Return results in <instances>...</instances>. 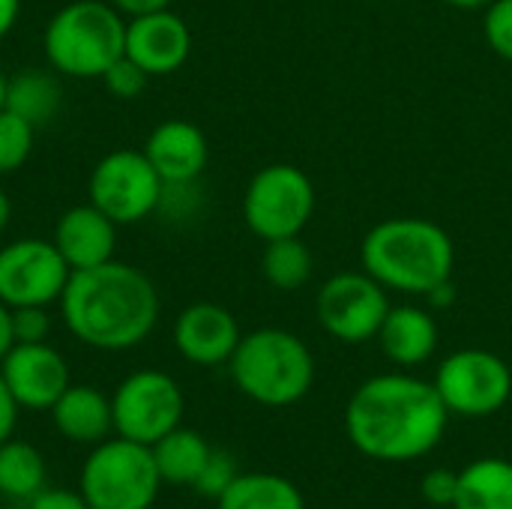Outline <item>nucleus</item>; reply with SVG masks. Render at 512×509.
<instances>
[{"label":"nucleus","instance_id":"nucleus-37","mask_svg":"<svg viewBox=\"0 0 512 509\" xmlns=\"http://www.w3.org/2000/svg\"><path fill=\"white\" fill-rule=\"evenodd\" d=\"M453 297H456V291H453V279H450V282H444V285H438V288L429 294V300H432L435 306H441V309H444V306H450V303H453Z\"/></svg>","mask_w":512,"mask_h":509},{"label":"nucleus","instance_id":"nucleus-35","mask_svg":"<svg viewBox=\"0 0 512 509\" xmlns=\"http://www.w3.org/2000/svg\"><path fill=\"white\" fill-rule=\"evenodd\" d=\"M21 15V0H0V39H6Z\"/></svg>","mask_w":512,"mask_h":509},{"label":"nucleus","instance_id":"nucleus-24","mask_svg":"<svg viewBox=\"0 0 512 509\" xmlns=\"http://www.w3.org/2000/svg\"><path fill=\"white\" fill-rule=\"evenodd\" d=\"M45 480V456L30 441L9 438L0 444V498L30 504L45 489Z\"/></svg>","mask_w":512,"mask_h":509},{"label":"nucleus","instance_id":"nucleus-39","mask_svg":"<svg viewBox=\"0 0 512 509\" xmlns=\"http://www.w3.org/2000/svg\"><path fill=\"white\" fill-rule=\"evenodd\" d=\"M447 6H456V9H486L492 0H444Z\"/></svg>","mask_w":512,"mask_h":509},{"label":"nucleus","instance_id":"nucleus-6","mask_svg":"<svg viewBox=\"0 0 512 509\" xmlns=\"http://www.w3.org/2000/svg\"><path fill=\"white\" fill-rule=\"evenodd\" d=\"M162 486L153 450L120 435L96 444L78 477V492L90 509H150Z\"/></svg>","mask_w":512,"mask_h":509},{"label":"nucleus","instance_id":"nucleus-7","mask_svg":"<svg viewBox=\"0 0 512 509\" xmlns=\"http://www.w3.org/2000/svg\"><path fill=\"white\" fill-rule=\"evenodd\" d=\"M315 213V183L291 162H273L255 171L243 192V219L255 237H297Z\"/></svg>","mask_w":512,"mask_h":509},{"label":"nucleus","instance_id":"nucleus-15","mask_svg":"<svg viewBox=\"0 0 512 509\" xmlns=\"http://www.w3.org/2000/svg\"><path fill=\"white\" fill-rule=\"evenodd\" d=\"M243 333L237 318L219 303H192L174 321V345L195 366H222L237 351Z\"/></svg>","mask_w":512,"mask_h":509},{"label":"nucleus","instance_id":"nucleus-8","mask_svg":"<svg viewBox=\"0 0 512 509\" xmlns=\"http://www.w3.org/2000/svg\"><path fill=\"white\" fill-rule=\"evenodd\" d=\"M87 195L117 225H135L162 204L165 183L144 150H114L90 171Z\"/></svg>","mask_w":512,"mask_h":509},{"label":"nucleus","instance_id":"nucleus-27","mask_svg":"<svg viewBox=\"0 0 512 509\" xmlns=\"http://www.w3.org/2000/svg\"><path fill=\"white\" fill-rule=\"evenodd\" d=\"M147 81L150 75L132 60V57H117L105 72H102V84L111 96L117 99H138L144 90H147Z\"/></svg>","mask_w":512,"mask_h":509},{"label":"nucleus","instance_id":"nucleus-40","mask_svg":"<svg viewBox=\"0 0 512 509\" xmlns=\"http://www.w3.org/2000/svg\"><path fill=\"white\" fill-rule=\"evenodd\" d=\"M6 78H9V75H6V72L0 69V108L6 105Z\"/></svg>","mask_w":512,"mask_h":509},{"label":"nucleus","instance_id":"nucleus-3","mask_svg":"<svg viewBox=\"0 0 512 509\" xmlns=\"http://www.w3.org/2000/svg\"><path fill=\"white\" fill-rule=\"evenodd\" d=\"M360 267L387 291L429 297L438 285L453 279L456 246L438 222L396 216L369 228L360 243Z\"/></svg>","mask_w":512,"mask_h":509},{"label":"nucleus","instance_id":"nucleus-2","mask_svg":"<svg viewBox=\"0 0 512 509\" xmlns=\"http://www.w3.org/2000/svg\"><path fill=\"white\" fill-rule=\"evenodd\" d=\"M57 306L69 333L96 351L135 348L159 321V291L153 279L117 258L72 270Z\"/></svg>","mask_w":512,"mask_h":509},{"label":"nucleus","instance_id":"nucleus-21","mask_svg":"<svg viewBox=\"0 0 512 509\" xmlns=\"http://www.w3.org/2000/svg\"><path fill=\"white\" fill-rule=\"evenodd\" d=\"M453 509H512V462L477 459L459 471Z\"/></svg>","mask_w":512,"mask_h":509},{"label":"nucleus","instance_id":"nucleus-18","mask_svg":"<svg viewBox=\"0 0 512 509\" xmlns=\"http://www.w3.org/2000/svg\"><path fill=\"white\" fill-rule=\"evenodd\" d=\"M378 342L390 363L402 369L423 366L438 351V321L429 309L414 303L390 306L378 330Z\"/></svg>","mask_w":512,"mask_h":509},{"label":"nucleus","instance_id":"nucleus-28","mask_svg":"<svg viewBox=\"0 0 512 509\" xmlns=\"http://www.w3.org/2000/svg\"><path fill=\"white\" fill-rule=\"evenodd\" d=\"M237 462L228 456V453H222V450H213L210 453V459H207V465H204V471L198 474V480H195V492L201 495V498H207V501H219L222 498V492L237 480Z\"/></svg>","mask_w":512,"mask_h":509},{"label":"nucleus","instance_id":"nucleus-12","mask_svg":"<svg viewBox=\"0 0 512 509\" xmlns=\"http://www.w3.org/2000/svg\"><path fill=\"white\" fill-rule=\"evenodd\" d=\"M69 276L54 240L24 237L0 249V300L9 309L60 303Z\"/></svg>","mask_w":512,"mask_h":509},{"label":"nucleus","instance_id":"nucleus-4","mask_svg":"<svg viewBox=\"0 0 512 509\" xmlns=\"http://www.w3.org/2000/svg\"><path fill=\"white\" fill-rule=\"evenodd\" d=\"M237 390L264 408H291L315 384V357L309 345L282 327L246 333L228 360Z\"/></svg>","mask_w":512,"mask_h":509},{"label":"nucleus","instance_id":"nucleus-11","mask_svg":"<svg viewBox=\"0 0 512 509\" xmlns=\"http://www.w3.org/2000/svg\"><path fill=\"white\" fill-rule=\"evenodd\" d=\"M390 306V291L366 270H345L330 276L315 297L318 324L345 345L378 339Z\"/></svg>","mask_w":512,"mask_h":509},{"label":"nucleus","instance_id":"nucleus-29","mask_svg":"<svg viewBox=\"0 0 512 509\" xmlns=\"http://www.w3.org/2000/svg\"><path fill=\"white\" fill-rule=\"evenodd\" d=\"M483 33L489 48L512 63V0H492L486 6Z\"/></svg>","mask_w":512,"mask_h":509},{"label":"nucleus","instance_id":"nucleus-34","mask_svg":"<svg viewBox=\"0 0 512 509\" xmlns=\"http://www.w3.org/2000/svg\"><path fill=\"white\" fill-rule=\"evenodd\" d=\"M123 15H144V12H156V9H168L174 0H111Z\"/></svg>","mask_w":512,"mask_h":509},{"label":"nucleus","instance_id":"nucleus-31","mask_svg":"<svg viewBox=\"0 0 512 509\" xmlns=\"http://www.w3.org/2000/svg\"><path fill=\"white\" fill-rule=\"evenodd\" d=\"M420 492H423L426 504L438 509H453L456 492H459V471H450V468L429 471L420 483Z\"/></svg>","mask_w":512,"mask_h":509},{"label":"nucleus","instance_id":"nucleus-9","mask_svg":"<svg viewBox=\"0 0 512 509\" xmlns=\"http://www.w3.org/2000/svg\"><path fill=\"white\" fill-rule=\"evenodd\" d=\"M111 411L114 432L120 438L153 447L183 423L186 399L171 375L159 369H141L120 381L111 396Z\"/></svg>","mask_w":512,"mask_h":509},{"label":"nucleus","instance_id":"nucleus-38","mask_svg":"<svg viewBox=\"0 0 512 509\" xmlns=\"http://www.w3.org/2000/svg\"><path fill=\"white\" fill-rule=\"evenodd\" d=\"M9 219H12V201H9V195L0 189V234L6 231Z\"/></svg>","mask_w":512,"mask_h":509},{"label":"nucleus","instance_id":"nucleus-26","mask_svg":"<svg viewBox=\"0 0 512 509\" xmlns=\"http://www.w3.org/2000/svg\"><path fill=\"white\" fill-rule=\"evenodd\" d=\"M36 126L9 108H0V177L15 174L33 153Z\"/></svg>","mask_w":512,"mask_h":509},{"label":"nucleus","instance_id":"nucleus-1","mask_svg":"<svg viewBox=\"0 0 512 509\" xmlns=\"http://www.w3.org/2000/svg\"><path fill=\"white\" fill-rule=\"evenodd\" d=\"M450 411L432 381L390 372L363 381L345 408V432L357 453L375 462H414L429 456Z\"/></svg>","mask_w":512,"mask_h":509},{"label":"nucleus","instance_id":"nucleus-36","mask_svg":"<svg viewBox=\"0 0 512 509\" xmlns=\"http://www.w3.org/2000/svg\"><path fill=\"white\" fill-rule=\"evenodd\" d=\"M15 345L12 339V309L0 300V360L6 357V351Z\"/></svg>","mask_w":512,"mask_h":509},{"label":"nucleus","instance_id":"nucleus-5","mask_svg":"<svg viewBox=\"0 0 512 509\" xmlns=\"http://www.w3.org/2000/svg\"><path fill=\"white\" fill-rule=\"evenodd\" d=\"M48 66L69 78H102L126 54V21L111 0H72L60 6L45 33Z\"/></svg>","mask_w":512,"mask_h":509},{"label":"nucleus","instance_id":"nucleus-10","mask_svg":"<svg viewBox=\"0 0 512 509\" xmlns=\"http://www.w3.org/2000/svg\"><path fill=\"white\" fill-rule=\"evenodd\" d=\"M432 384L450 414L477 420L498 414L510 402L512 369L486 348H462L444 357Z\"/></svg>","mask_w":512,"mask_h":509},{"label":"nucleus","instance_id":"nucleus-23","mask_svg":"<svg viewBox=\"0 0 512 509\" xmlns=\"http://www.w3.org/2000/svg\"><path fill=\"white\" fill-rule=\"evenodd\" d=\"M51 72L24 69V72H15L12 78H6V105L3 108L15 111L36 129L51 123L60 108V99H63L60 81Z\"/></svg>","mask_w":512,"mask_h":509},{"label":"nucleus","instance_id":"nucleus-16","mask_svg":"<svg viewBox=\"0 0 512 509\" xmlns=\"http://www.w3.org/2000/svg\"><path fill=\"white\" fill-rule=\"evenodd\" d=\"M156 174L162 177L165 186H189L195 183L210 159L207 135L189 123V120H165L159 123L150 135L147 144L141 147Z\"/></svg>","mask_w":512,"mask_h":509},{"label":"nucleus","instance_id":"nucleus-20","mask_svg":"<svg viewBox=\"0 0 512 509\" xmlns=\"http://www.w3.org/2000/svg\"><path fill=\"white\" fill-rule=\"evenodd\" d=\"M150 450H153L159 477L168 486H195L198 474L204 471L213 453L204 435H198L195 429H183V426L159 438Z\"/></svg>","mask_w":512,"mask_h":509},{"label":"nucleus","instance_id":"nucleus-19","mask_svg":"<svg viewBox=\"0 0 512 509\" xmlns=\"http://www.w3.org/2000/svg\"><path fill=\"white\" fill-rule=\"evenodd\" d=\"M51 420H54V429L66 441L96 447V444H102L114 432L111 396H105L96 387L69 384L66 393L54 402Z\"/></svg>","mask_w":512,"mask_h":509},{"label":"nucleus","instance_id":"nucleus-30","mask_svg":"<svg viewBox=\"0 0 512 509\" xmlns=\"http://www.w3.org/2000/svg\"><path fill=\"white\" fill-rule=\"evenodd\" d=\"M51 333V318H48V306H21L12 309V339L21 345L30 342H45Z\"/></svg>","mask_w":512,"mask_h":509},{"label":"nucleus","instance_id":"nucleus-22","mask_svg":"<svg viewBox=\"0 0 512 509\" xmlns=\"http://www.w3.org/2000/svg\"><path fill=\"white\" fill-rule=\"evenodd\" d=\"M216 509H306L303 492L279 474H237Z\"/></svg>","mask_w":512,"mask_h":509},{"label":"nucleus","instance_id":"nucleus-17","mask_svg":"<svg viewBox=\"0 0 512 509\" xmlns=\"http://www.w3.org/2000/svg\"><path fill=\"white\" fill-rule=\"evenodd\" d=\"M117 222L108 219L99 207L78 204L69 207L57 225H54V246L63 255V261L69 264V270H87V267H99L105 261H114V249H117Z\"/></svg>","mask_w":512,"mask_h":509},{"label":"nucleus","instance_id":"nucleus-14","mask_svg":"<svg viewBox=\"0 0 512 509\" xmlns=\"http://www.w3.org/2000/svg\"><path fill=\"white\" fill-rule=\"evenodd\" d=\"M189 54L192 30L177 12H171V6L126 21V57H132L150 78L177 72Z\"/></svg>","mask_w":512,"mask_h":509},{"label":"nucleus","instance_id":"nucleus-13","mask_svg":"<svg viewBox=\"0 0 512 509\" xmlns=\"http://www.w3.org/2000/svg\"><path fill=\"white\" fill-rule=\"evenodd\" d=\"M0 378L21 411H51L72 384L69 363L48 342H15L0 360Z\"/></svg>","mask_w":512,"mask_h":509},{"label":"nucleus","instance_id":"nucleus-25","mask_svg":"<svg viewBox=\"0 0 512 509\" xmlns=\"http://www.w3.org/2000/svg\"><path fill=\"white\" fill-rule=\"evenodd\" d=\"M261 273L267 285H273L276 291H297L315 273L312 249L300 240V234L267 240L264 255H261Z\"/></svg>","mask_w":512,"mask_h":509},{"label":"nucleus","instance_id":"nucleus-32","mask_svg":"<svg viewBox=\"0 0 512 509\" xmlns=\"http://www.w3.org/2000/svg\"><path fill=\"white\" fill-rule=\"evenodd\" d=\"M27 509H90L81 492H66V489H42Z\"/></svg>","mask_w":512,"mask_h":509},{"label":"nucleus","instance_id":"nucleus-33","mask_svg":"<svg viewBox=\"0 0 512 509\" xmlns=\"http://www.w3.org/2000/svg\"><path fill=\"white\" fill-rule=\"evenodd\" d=\"M18 411H21V408L15 405L12 393L6 390V384H3V378H0V444L12 438V432H15V420H18Z\"/></svg>","mask_w":512,"mask_h":509}]
</instances>
